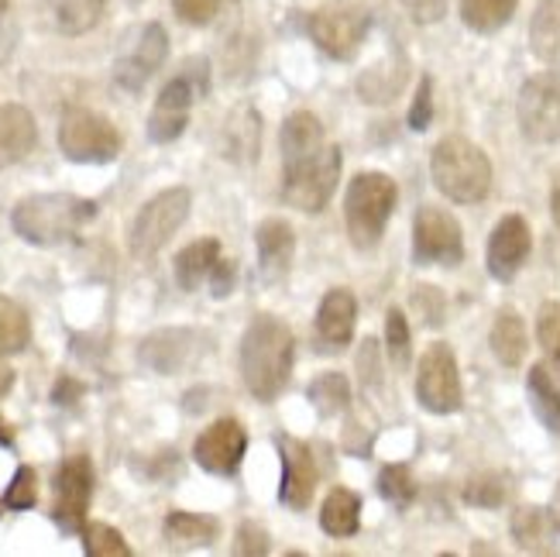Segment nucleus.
I'll use <instances>...</instances> for the list:
<instances>
[{"label":"nucleus","instance_id":"f257e3e1","mask_svg":"<svg viewBox=\"0 0 560 557\" xmlns=\"http://www.w3.org/2000/svg\"><path fill=\"white\" fill-rule=\"evenodd\" d=\"M237 365H241V379H245L248 393L258 403L279 399L289 385L292 365H296L292 330L279 317H272V313H258L245 327V334H241Z\"/></svg>","mask_w":560,"mask_h":557},{"label":"nucleus","instance_id":"f03ea898","mask_svg":"<svg viewBox=\"0 0 560 557\" xmlns=\"http://www.w3.org/2000/svg\"><path fill=\"white\" fill-rule=\"evenodd\" d=\"M96 213H101V207L80 197V193H32V197L14 204L11 228L35 248H56L77 237L90 221H96Z\"/></svg>","mask_w":560,"mask_h":557},{"label":"nucleus","instance_id":"7ed1b4c3","mask_svg":"<svg viewBox=\"0 0 560 557\" xmlns=\"http://www.w3.org/2000/svg\"><path fill=\"white\" fill-rule=\"evenodd\" d=\"M433 186L454 204H481L492 189V162L471 138L447 135L430 155Z\"/></svg>","mask_w":560,"mask_h":557},{"label":"nucleus","instance_id":"20e7f679","mask_svg":"<svg viewBox=\"0 0 560 557\" xmlns=\"http://www.w3.org/2000/svg\"><path fill=\"white\" fill-rule=\"evenodd\" d=\"M399 200L396 179L385 173H358L348 183V197H345V224L351 245L369 252L375 248L388 221H393V210Z\"/></svg>","mask_w":560,"mask_h":557},{"label":"nucleus","instance_id":"39448f33","mask_svg":"<svg viewBox=\"0 0 560 557\" xmlns=\"http://www.w3.org/2000/svg\"><path fill=\"white\" fill-rule=\"evenodd\" d=\"M210 90V62L192 56L179 66V72L168 80L159 96H155V107L149 114V125H144V135L155 144H168L183 138L186 125H189V111L200 96Z\"/></svg>","mask_w":560,"mask_h":557},{"label":"nucleus","instance_id":"423d86ee","mask_svg":"<svg viewBox=\"0 0 560 557\" xmlns=\"http://www.w3.org/2000/svg\"><path fill=\"white\" fill-rule=\"evenodd\" d=\"M340 183V149L327 141L303 159L282 162V200L303 213H320Z\"/></svg>","mask_w":560,"mask_h":557},{"label":"nucleus","instance_id":"0eeeda50","mask_svg":"<svg viewBox=\"0 0 560 557\" xmlns=\"http://www.w3.org/2000/svg\"><path fill=\"white\" fill-rule=\"evenodd\" d=\"M189 207H192V197L186 186H168V189L155 193L149 204H141V210L131 221V231H128L131 255L138 262L155 258L168 245V237L186 224Z\"/></svg>","mask_w":560,"mask_h":557},{"label":"nucleus","instance_id":"6e6552de","mask_svg":"<svg viewBox=\"0 0 560 557\" xmlns=\"http://www.w3.org/2000/svg\"><path fill=\"white\" fill-rule=\"evenodd\" d=\"M120 131L114 120L86 111L69 107L59 120V152L77 165H110L120 155Z\"/></svg>","mask_w":560,"mask_h":557},{"label":"nucleus","instance_id":"1a4fd4ad","mask_svg":"<svg viewBox=\"0 0 560 557\" xmlns=\"http://www.w3.org/2000/svg\"><path fill=\"white\" fill-rule=\"evenodd\" d=\"M372 32V14L361 4H327L310 14V38L324 56L348 62Z\"/></svg>","mask_w":560,"mask_h":557},{"label":"nucleus","instance_id":"9d476101","mask_svg":"<svg viewBox=\"0 0 560 557\" xmlns=\"http://www.w3.org/2000/svg\"><path fill=\"white\" fill-rule=\"evenodd\" d=\"M93 486H96V472L86 454L62 457V465L56 468L52 478V513H48L62 534H80L86 526Z\"/></svg>","mask_w":560,"mask_h":557},{"label":"nucleus","instance_id":"9b49d317","mask_svg":"<svg viewBox=\"0 0 560 557\" xmlns=\"http://www.w3.org/2000/svg\"><path fill=\"white\" fill-rule=\"evenodd\" d=\"M417 399L427 414L447 417L457 414L460 403H465V390H460V369L454 348L436 341L423 351L420 365H417Z\"/></svg>","mask_w":560,"mask_h":557},{"label":"nucleus","instance_id":"f8f14e48","mask_svg":"<svg viewBox=\"0 0 560 557\" xmlns=\"http://www.w3.org/2000/svg\"><path fill=\"white\" fill-rule=\"evenodd\" d=\"M412 262L417 265H441L454 269L465 262V234H460L457 217L441 207H420L412 221Z\"/></svg>","mask_w":560,"mask_h":557},{"label":"nucleus","instance_id":"ddd939ff","mask_svg":"<svg viewBox=\"0 0 560 557\" xmlns=\"http://www.w3.org/2000/svg\"><path fill=\"white\" fill-rule=\"evenodd\" d=\"M520 131L533 144L560 141V72H537L520 90Z\"/></svg>","mask_w":560,"mask_h":557},{"label":"nucleus","instance_id":"4468645a","mask_svg":"<svg viewBox=\"0 0 560 557\" xmlns=\"http://www.w3.org/2000/svg\"><path fill=\"white\" fill-rule=\"evenodd\" d=\"M245 451H248L245 423L237 417H221L192 444V462L217 478H234L241 472V462H245Z\"/></svg>","mask_w":560,"mask_h":557},{"label":"nucleus","instance_id":"2eb2a0df","mask_svg":"<svg viewBox=\"0 0 560 557\" xmlns=\"http://www.w3.org/2000/svg\"><path fill=\"white\" fill-rule=\"evenodd\" d=\"M203 355V334L192 327H162L138 345L141 369L155 375H179Z\"/></svg>","mask_w":560,"mask_h":557},{"label":"nucleus","instance_id":"dca6fc26","mask_svg":"<svg viewBox=\"0 0 560 557\" xmlns=\"http://www.w3.org/2000/svg\"><path fill=\"white\" fill-rule=\"evenodd\" d=\"M529 248H533V234H529V224L523 221V217L520 213L502 217L489 234V248H485L489 276L495 282H513L529 258Z\"/></svg>","mask_w":560,"mask_h":557},{"label":"nucleus","instance_id":"f3484780","mask_svg":"<svg viewBox=\"0 0 560 557\" xmlns=\"http://www.w3.org/2000/svg\"><path fill=\"white\" fill-rule=\"evenodd\" d=\"M279 444V457H282V481H279V502L289 506V510H306L313 502V492H316V462H313V451L310 444H303L300 438H282L276 441Z\"/></svg>","mask_w":560,"mask_h":557},{"label":"nucleus","instance_id":"a211bd4d","mask_svg":"<svg viewBox=\"0 0 560 557\" xmlns=\"http://www.w3.org/2000/svg\"><path fill=\"white\" fill-rule=\"evenodd\" d=\"M165 56H168V35H165V28H162L159 21L144 24L131 53L125 59H117L114 83L120 90H128V93H141V86L162 69Z\"/></svg>","mask_w":560,"mask_h":557},{"label":"nucleus","instance_id":"6ab92c4d","mask_svg":"<svg viewBox=\"0 0 560 557\" xmlns=\"http://www.w3.org/2000/svg\"><path fill=\"white\" fill-rule=\"evenodd\" d=\"M354 324H358V300L351 289L337 286L330 293L320 300V310H316V348L327 351V355H337L351 345V334H354Z\"/></svg>","mask_w":560,"mask_h":557},{"label":"nucleus","instance_id":"aec40b11","mask_svg":"<svg viewBox=\"0 0 560 557\" xmlns=\"http://www.w3.org/2000/svg\"><path fill=\"white\" fill-rule=\"evenodd\" d=\"M255 245H258V272L265 282H279L289 265L292 255H296V231H292L282 217H269L255 228Z\"/></svg>","mask_w":560,"mask_h":557},{"label":"nucleus","instance_id":"412c9836","mask_svg":"<svg viewBox=\"0 0 560 557\" xmlns=\"http://www.w3.org/2000/svg\"><path fill=\"white\" fill-rule=\"evenodd\" d=\"M38 141V128L28 107L21 104H0V173L21 159H28Z\"/></svg>","mask_w":560,"mask_h":557},{"label":"nucleus","instance_id":"4be33fe9","mask_svg":"<svg viewBox=\"0 0 560 557\" xmlns=\"http://www.w3.org/2000/svg\"><path fill=\"white\" fill-rule=\"evenodd\" d=\"M162 537L168 547L176 550H197V547H213V541L221 537V523L203 513H186L173 510L162 523Z\"/></svg>","mask_w":560,"mask_h":557},{"label":"nucleus","instance_id":"5701e85b","mask_svg":"<svg viewBox=\"0 0 560 557\" xmlns=\"http://www.w3.org/2000/svg\"><path fill=\"white\" fill-rule=\"evenodd\" d=\"M221 258V241L217 237H200L186 245L176 262H173V276H176V286L183 293H197V289L210 279V269Z\"/></svg>","mask_w":560,"mask_h":557},{"label":"nucleus","instance_id":"b1692460","mask_svg":"<svg viewBox=\"0 0 560 557\" xmlns=\"http://www.w3.org/2000/svg\"><path fill=\"white\" fill-rule=\"evenodd\" d=\"M327 144V131L320 125V117L310 114V111H296L282 120V131H279V149H282V162L292 159H303L316 149Z\"/></svg>","mask_w":560,"mask_h":557},{"label":"nucleus","instance_id":"393cba45","mask_svg":"<svg viewBox=\"0 0 560 557\" xmlns=\"http://www.w3.org/2000/svg\"><path fill=\"white\" fill-rule=\"evenodd\" d=\"M492 355L502 361L505 369L523 365L526 358V324L513 306H502L492 321V334H489Z\"/></svg>","mask_w":560,"mask_h":557},{"label":"nucleus","instance_id":"a878e982","mask_svg":"<svg viewBox=\"0 0 560 557\" xmlns=\"http://www.w3.org/2000/svg\"><path fill=\"white\" fill-rule=\"evenodd\" d=\"M509 530H513V541L520 550L547 554L557 526L550 520V510H540V506H516L513 520H509Z\"/></svg>","mask_w":560,"mask_h":557},{"label":"nucleus","instance_id":"bb28decb","mask_svg":"<svg viewBox=\"0 0 560 557\" xmlns=\"http://www.w3.org/2000/svg\"><path fill=\"white\" fill-rule=\"evenodd\" d=\"M529 48L547 66H560V0H544L529 21Z\"/></svg>","mask_w":560,"mask_h":557},{"label":"nucleus","instance_id":"cd10ccee","mask_svg":"<svg viewBox=\"0 0 560 557\" xmlns=\"http://www.w3.org/2000/svg\"><path fill=\"white\" fill-rule=\"evenodd\" d=\"M526 393H529V406L537 420L560 438V385L557 379L547 372V365H533L526 375Z\"/></svg>","mask_w":560,"mask_h":557},{"label":"nucleus","instance_id":"c85d7f7f","mask_svg":"<svg viewBox=\"0 0 560 557\" xmlns=\"http://www.w3.org/2000/svg\"><path fill=\"white\" fill-rule=\"evenodd\" d=\"M320 526L330 537H354L361 526V496L351 489H330L320 506Z\"/></svg>","mask_w":560,"mask_h":557},{"label":"nucleus","instance_id":"c756f323","mask_svg":"<svg viewBox=\"0 0 560 557\" xmlns=\"http://www.w3.org/2000/svg\"><path fill=\"white\" fill-rule=\"evenodd\" d=\"M306 399L320 417H337L351 406V382L345 372H324L306 385Z\"/></svg>","mask_w":560,"mask_h":557},{"label":"nucleus","instance_id":"7c9ffc66","mask_svg":"<svg viewBox=\"0 0 560 557\" xmlns=\"http://www.w3.org/2000/svg\"><path fill=\"white\" fill-rule=\"evenodd\" d=\"M520 0H460V21L478 35H495L516 14Z\"/></svg>","mask_w":560,"mask_h":557},{"label":"nucleus","instance_id":"2f4dec72","mask_svg":"<svg viewBox=\"0 0 560 557\" xmlns=\"http://www.w3.org/2000/svg\"><path fill=\"white\" fill-rule=\"evenodd\" d=\"M402 83H406V62H399V59L382 62L358 80V96L364 104H388V101H396Z\"/></svg>","mask_w":560,"mask_h":557},{"label":"nucleus","instance_id":"473e14b6","mask_svg":"<svg viewBox=\"0 0 560 557\" xmlns=\"http://www.w3.org/2000/svg\"><path fill=\"white\" fill-rule=\"evenodd\" d=\"M28 345H32L28 310L11 297H0V358L21 355Z\"/></svg>","mask_w":560,"mask_h":557},{"label":"nucleus","instance_id":"72a5a7b5","mask_svg":"<svg viewBox=\"0 0 560 557\" xmlns=\"http://www.w3.org/2000/svg\"><path fill=\"white\" fill-rule=\"evenodd\" d=\"M59 32L62 35H86L104 18V0H59Z\"/></svg>","mask_w":560,"mask_h":557},{"label":"nucleus","instance_id":"f704fd0d","mask_svg":"<svg viewBox=\"0 0 560 557\" xmlns=\"http://www.w3.org/2000/svg\"><path fill=\"white\" fill-rule=\"evenodd\" d=\"M80 537H83L86 557H128L131 554L125 534H120V530H114L110 523H86L80 530Z\"/></svg>","mask_w":560,"mask_h":557},{"label":"nucleus","instance_id":"c9c22d12","mask_svg":"<svg viewBox=\"0 0 560 557\" xmlns=\"http://www.w3.org/2000/svg\"><path fill=\"white\" fill-rule=\"evenodd\" d=\"M0 506L11 513H28L38 506V472L32 465H21L11 478V486L0 496Z\"/></svg>","mask_w":560,"mask_h":557},{"label":"nucleus","instance_id":"e433bc0d","mask_svg":"<svg viewBox=\"0 0 560 557\" xmlns=\"http://www.w3.org/2000/svg\"><path fill=\"white\" fill-rule=\"evenodd\" d=\"M378 492L388 506L406 510V506L417 499V481H412V472L406 465H385L378 472Z\"/></svg>","mask_w":560,"mask_h":557},{"label":"nucleus","instance_id":"4c0bfd02","mask_svg":"<svg viewBox=\"0 0 560 557\" xmlns=\"http://www.w3.org/2000/svg\"><path fill=\"white\" fill-rule=\"evenodd\" d=\"M505 496H509V486H505V475L499 472H481L465 486V502L481 506V510H495V506L505 502Z\"/></svg>","mask_w":560,"mask_h":557},{"label":"nucleus","instance_id":"58836bf2","mask_svg":"<svg viewBox=\"0 0 560 557\" xmlns=\"http://www.w3.org/2000/svg\"><path fill=\"white\" fill-rule=\"evenodd\" d=\"M385 345H388V358H393V365L396 369H406L409 365V345H412V337H409V324H406V313L399 306H393L385 313Z\"/></svg>","mask_w":560,"mask_h":557},{"label":"nucleus","instance_id":"ea45409f","mask_svg":"<svg viewBox=\"0 0 560 557\" xmlns=\"http://www.w3.org/2000/svg\"><path fill=\"white\" fill-rule=\"evenodd\" d=\"M537 337L540 348L550 358V365L560 372V303H544L537 313Z\"/></svg>","mask_w":560,"mask_h":557},{"label":"nucleus","instance_id":"a19ab883","mask_svg":"<svg viewBox=\"0 0 560 557\" xmlns=\"http://www.w3.org/2000/svg\"><path fill=\"white\" fill-rule=\"evenodd\" d=\"M228 138H231V141H228V149H224L228 159H234V162H237V159H241V162H248V159H245V144H241V141L248 138V141L258 144V117H255V111H245V114H241V117L234 120V125H228Z\"/></svg>","mask_w":560,"mask_h":557},{"label":"nucleus","instance_id":"79ce46f5","mask_svg":"<svg viewBox=\"0 0 560 557\" xmlns=\"http://www.w3.org/2000/svg\"><path fill=\"white\" fill-rule=\"evenodd\" d=\"M234 554H245V557H261L269 554V530L255 520H245L237 526L234 534Z\"/></svg>","mask_w":560,"mask_h":557},{"label":"nucleus","instance_id":"37998d69","mask_svg":"<svg viewBox=\"0 0 560 557\" xmlns=\"http://www.w3.org/2000/svg\"><path fill=\"white\" fill-rule=\"evenodd\" d=\"M406 120H409V128H412V131H427V128H430V120H433V80H430V77L420 80L417 96H412Z\"/></svg>","mask_w":560,"mask_h":557},{"label":"nucleus","instance_id":"c03bdc74","mask_svg":"<svg viewBox=\"0 0 560 557\" xmlns=\"http://www.w3.org/2000/svg\"><path fill=\"white\" fill-rule=\"evenodd\" d=\"M217 4L221 0H173V11L179 21L192 24V28H203V24L217 18Z\"/></svg>","mask_w":560,"mask_h":557},{"label":"nucleus","instance_id":"a18cd8bd","mask_svg":"<svg viewBox=\"0 0 560 557\" xmlns=\"http://www.w3.org/2000/svg\"><path fill=\"white\" fill-rule=\"evenodd\" d=\"M234 282H237V262H231V258H217V265L210 269V279H207V286H210V297L213 300H228L231 293H234Z\"/></svg>","mask_w":560,"mask_h":557},{"label":"nucleus","instance_id":"49530a36","mask_svg":"<svg viewBox=\"0 0 560 557\" xmlns=\"http://www.w3.org/2000/svg\"><path fill=\"white\" fill-rule=\"evenodd\" d=\"M412 303L420 306L427 327H441V324H444V297H441V289H433V286H417V293H412Z\"/></svg>","mask_w":560,"mask_h":557},{"label":"nucleus","instance_id":"de8ad7c7","mask_svg":"<svg viewBox=\"0 0 560 557\" xmlns=\"http://www.w3.org/2000/svg\"><path fill=\"white\" fill-rule=\"evenodd\" d=\"M358 369H361L364 390H369V393L378 390V385H382V369H378V345H375V337H364V341H361Z\"/></svg>","mask_w":560,"mask_h":557},{"label":"nucleus","instance_id":"09e8293b","mask_svg":"<svg viewBox=\"0 0 560 557\" xmlns=\"http://www.w3.org/2000/svg\"><path fill=\"white\" fill-rule=\"evenodd\" d=\"M399 4L417 24H436L447 14V0H399Z\"/></svg>","mask_w":560,"mask_h":557},{"label":"nucleus","instance_id":"8fccbe9b","mask_svg":"<svg viewBox=\"0 0 560 557\" xmlns=\"http://www.w3.org/2000/svg\"><path fill=\"white\" fill-rule=\"evenodd\" d=\"M86 393V385L80 379H72V375H59L56 382V390H52V403L56 406H77Z\"/></svg>","mask_w":560,"mask_h":557},{"label":"nucleus","instance_id":"3c124183","mask_svg":"<svg viewBox=\"0 0 560 557\" xmlns=\"http://www.w3.org/2000/svg\"><path fill=\"white\" fill-rule=\"evenodd\" d=\"M14 48V32H11V18L0 11V59H8V53Z\"/></svg>","mask_w":560,"mask_h":557},{"label":"nucleus","instance_id":"603ef678","mask_svg":"<svg viewBox=\"0 0 560 557\" xmlns=\"http://www.w3.org/2000/svg\"><path fill=\"white\" fill-rule=\"evenodd\" d=\"M14 441H18V433H14V427L0 417V448H14Z\"/></svg>","mask_w":560,"mask_h":557},{"label":"nucleus","instance_id":"864d4df0","mask_svg":"<svg viewBox=\"0 0 560 557\" xmlns=\"http://www.w3.org/2000/svg\"><path fill=\"white\" fill-rule=\"evenodd\" d=\"M14 390V372L8 365H0V396H8Z\"/></svg>","mask_w":560,"mask_h":557},{"label":"nucleus","instance_id":"5fc2aeb1","mask_svg":"<svg viewBox=\"0 0 560 557\" xmlns=\"http://www.w3.org/2000/svg\"><path fill=\"white\" fill-rule=\"evenodd\" d=\"M550 520H553V526L560 530V481H557V489H553V499H550Z\"/></svg>","mask_w":560,"mask_h":557},{"label":"nucleus","instance_id":"6e6d98bb","mask_svg":"<svg viewBox=\"0 0 560 557\" xmlns=\"http://www.w3.org/2000/svg\"><path fill=\"white\" fill-rule=\"evenodd\" d=\"M550 213H553V224L560 228V186L553 189V197H550Z\"/></svg>","mask_w":560,"mask_h":557},{"label":"nucleus","instance_id":"4d7b16f0","mask_svg":"<svg viewBox=\"0 0 560 557\" xmlns=\"http://www.w3.org/2000/svg\"><path fill=\"white\" fill-rule=\"evenodd\" d=\"M135 4H138V0H135Z\"/></svg>","mask_w":560,"mask_h":557}]
</instances>
